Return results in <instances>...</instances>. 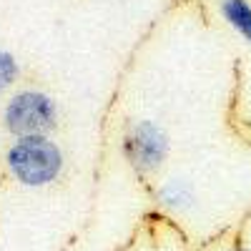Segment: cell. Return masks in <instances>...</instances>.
Here are the masks:
<instances>
[{"mask_svg": "<svg viewBox=\"0 0 251 251\" xmlns=\"http://www.w3.org/2000/svg\"><path fill=\"white\" fill-rule=\"evenodd\" d=\"M8 166L23 186H46L58 178L63 153L46 136H23L10 146Z\"/></svg>", "mask_w": 251, "mask_h": 251, "instance_id": "1", "label": "cell"}, {"mask_svg": "<svg viewBox=\"0 0 251 251\" xmlns=\"http://www.w3.org/2000/svg\"><path fill=\"white\" fill-rule=\"evenodd\" d=\"M55 103L50 96L40 91H23L10 98L5 106V128L23 138V136H43L55 126Z\"/></svg>", "mask_w": 251, "mask_h": 251, "instance_id": "2", "label": "cell"}, {"mask_svg": "<svg viewBox=\"0 0 251 251\" xmlns=\"http://www.w3.org/2000/svg\"><path fill=\"white\" fill-rule=\"evenodd\" d=\"M123 153L131 161L136 171H156L169 153V138L161 131V126L151 121L133 123L123 138Z\"/></svg>", "mask_w": 251, "mask_h": 251, "instance_id": "3", "label": "cell"}, {"mask_svg": "<svg viewBox=\"0 0 251 251\" xmlns=\"http://www.w3.org/2000/svg\"><path fill=\"white\" fill-rule=\"evenodd\" d=\"M221 13L244 40L251 43V3L249 0H221Z\"/></svg>", "mask_w": 251, "mask_h": 251, "instance_id": "4", "label": "cell"}, {"mask_svg": "<svg viewBox=\"0 0 251 251\" xmlns=\"http://www.w3.org/2000/svg\"><path fill=\"white\" fill-rule=\"evenodd\" d=\"M158 199H161L163 206L176 208V211H181V208H188V206L194 203L191 186L183 183V181H171V183H166L161 191H158Z\"/></svg>", "mask_w": 251, "mask_h": 251, "instance_id": "5", "label": "cell"}, {"mask_svg": "<svg viewBox=\"0 0 251 251\" xmlns=\"http://www.w3.org/2000/svg\"><path fill=\"white\" fill-rule=\"evenodd\" d=\"M18 75V63L10 53L0 50V93H3Z\"/></svg>", "mask_w": 251, "mask_h": 251, "instance_id": "6", "label": "cell"}, {"mask_svg": "<svg viewBox=\"0 0 251 251\" xmlns=\"http://www.w3.org/2000/svg\"><path fill=\"white\" fill-rule=\"evenodd\" d=\"M231 251H251V249H244V246H239V249H231Z\"/></svg>", "mask_w": 251, "mask_h": 251, "instance_id": "7", "label": "cell"}]
</instances>
